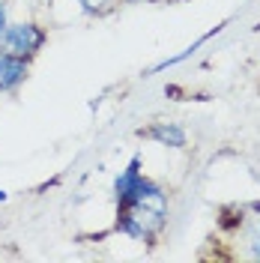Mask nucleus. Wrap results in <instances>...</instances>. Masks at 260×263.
<instances>
[{"mask_svg":"<svg viewBox=\"0 0 260 263\" xmlns=\"http://www.w3.org/2000/svg\"><path fill=\"white\" fill-rule=\"evenodd\" d=\"M24 78H27V60H21V57L0 48V93L15 90Z\"/></svg>","mask_w":260,"mask_h":263,"instance_id":"3","label":"nucleus"},{"mask_svg":"<svg viewBox=\"0 0 260 263\" xmlns=\"http://www.w3.org/2000/svg\"><path fill=\"white\" fill-rule=\"evenodd\" d=\"M146 138H153V141H159L162 147H185V129L179 126V123H156V126H150L146 132H141Z\"/></svg>","mask_w":260,"mask_h":263,"instance_id":"5","label":"nucleus"},{"mask_svg":"<svg viewBox=\"0 0 260 263\" xmlns=\"http://www.w3.org/2000/svg\"><path fill=\"white\" fill-rule=\"evenodd\" d=\"M45 39H48V33L42 30L39 24H6L3 30H0V48L9 51V54H15L21 60H30L39 54V48L45 45Z\"/></svg>","mask_w":260,"mask_h":263,"instance_id":"2","label":"nucleus"},{"mask_svg":"<svg viewBox=\"0 0 260 263\" xmlns=\"http://www.w3.org/2000/svg\"><path fill=\"white\" fill-rule=\"evenodd\" d=\"M239 236H243L245 254L251 260H260V203H254V215H243L239 213Z\"/></svg>","mask_w":260,"mask_h":263,"instance_id":"4","label":"nucleus"},{"mask_svg":"<svg viewBox=\"0 0 260 263\" xmlns=\"http://www.w3.org/2000/svg\"><path fill=\"white\" fill-rule=\"evenodd\" d=\"M87 12H96V15H102V12H108L111 6H114V0H78Z\"/></svg>","mask_w":260,"mask_h":263,"instance_id":"6","label":"nucleus"},{"mask_svg":"<svg viewBox=\"0 0 260 263\" xmlns=\"http://www.w3.org/2000/svg\"><path fill=\"white\" fill-rule=\"evenodd\" d=\"M6 27V9H3V3H0V30Z\"/></svg>","mask_w":260,"mask_h":263,"instance_id":"7","label":"nucleus"},{"mask_svg":"<svg viewBox=\"0 0 260 263\" xmlns=\"http://www.w3.org/2000/svg\"><path fill=\"white\" fill-rule=\"evenodd\" d=\"M117 195V230L153 242L168 218V197L153 180L141 174V159L135 156L129 167L114 182Z\"/></svg>","mask_w":260,"mask_h":263,"instance_id":"1","label":"nucleus"},{"mask_svg":"<svg viewBox=\"0 0 260 263\" xmlns=\"http://www.w3.org/2000/svg\"><path fill=\"white\" fill-rule=\"evenodd\" d=\"M129 3H159V0H129Z\"/></svg>","mask_w":260,"mask_h":263,"instance_id":"8","label":"nucleus"}]
</instances>
